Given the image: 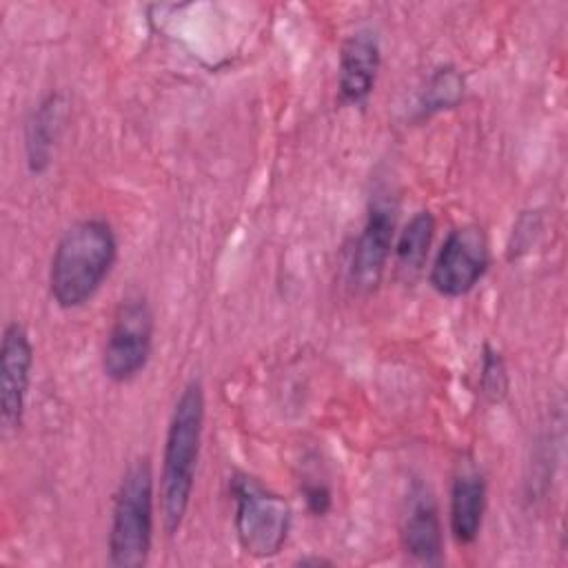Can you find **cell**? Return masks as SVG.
I'll use <instances>...</instances> for the list:
<instances>
[{
    "label": "cell",
    "instance_id": "6da1fadb",
    "mask_svg": "<svg viewBox=\"0 0 568 568\" xmlns=\"http://www.w3.org/2000/svg\"><path fill=\"white\" fill-rule=\"evenodd\" d=\"M118 257L109 222L91 217L69 226L51 257L49 291L60 308L84 306L104 284Z\"/></svg>",
    "mask_w": 568,
    "mask_h": 568
},
{
    "label": "cell",
    "instance_id": "7a4b0ae2",
    "mask_svg": "<svg viewBox=\"0 0 568 568\" xmlns=\"http://www.w3.org/2000/svg\"><path fill=\"white\" fill-rule=\"evenodd\" d=\"M202 433H204V388L197 379H191L182 388L173 406L166 437H164L160 508H162V521L169 535H175L180 530L191 504Z\"/></svg>",
    "mask_w": 568,
    "mask_h": 568
},
{
    "label": "cell",
    "instance_id": "3957f363",
    "mask_svg": "<svg viewBox=\"0 0 568 568\" xmlns=\"http://www.w3.org/2000/svg\"><path fill=\"white\" fill-rule=\"evenodd\" d=\"M155 488L149 459H138L124 473L109 526V561L115 568H138L149 561L153 546Z\"/></svg>",
    "mask_w": 568,
    "mask_h": 568
},
{
    "label": "cell",
    "instance_id": "277c9868",
    "mask_svg": "<svg viewBox=\"0 0 568 568\" xmlns=\"http://www.w3.org/2000/svg\"><path fill=\"white\" fill-rule=\"evenodd\" d=\"M235 501V535L244 552L257 559L275 557L291 528V506L248 475L231 481Z\"/></svg>",
    "mask_w": 568,
    "mask_h": 568
},
{
    "label": "cell",
    "instance_id": "5b68a950",
    "mask_svg": "<svg viewBox=\"0 0 568 568\" xmlns=\"http://www.w3.org/2000/svg\"><path fill=\"white\" fill-rule=\"evenodd\" d=\"M153 348V311L144 297L120 302L102 353V371L111 382L124 384L149 364Z\"/></svg>",
    "mask_w": 568,
    "mask_h": 568
},
{
    "label": "cell",
    "instance_id": "8992f818",
    "mask_svg": "<svg viewBox=\"0 0 568 568\" xmlns=\"http://www.w3.org/2000/svg\"><path fill=\"white\" fill-rule=\"evenodd\" d=\"M488 268V242L479 226H459L444 240L433 266L430 284L444 297H462L475 288Z\"/></svg>",
    "mask_w": 568,
    "mask_h": 568
},
{
    "label": "cell",
    "instance_id": "52a82bcc",
    "mask_svg": "<svg viewBox=\"0 0 568 568\" xmlns=\"http://www.w3.org/2000/svg\"><path fill=\"white\" fill-rule=\"evenodd\" d=\"M33 371V346L20 322L7 324L0 346V422L4 430H18L24 417Z\"/></svg>",
    "mask_w": 568,
    "mask_h": 568
},
{
    "label": "cell",
    "instance_id": "ba28073f",
    "mask_svg": "<svg viewBox=\"0 0 568 568\" xmlns=\"http://www.w3.org/2000/svg\"><path fill=\"white\" fill-rule=\"evenodd\" d=\"M395 237V209L388 202H375L366 215L364 229L351 257V284L357 291H375L386 271Z\"/></svg>",
    "mask_w": 568,
    "mask_h": 568
},
{
    "label": "cell",
    "instance_id": "9c48e42d",
    "mask_svg": "<svg viewBox=\"0 0 568 568\" xmlns=\"http://www.w3.org/2000/svg\"><path fill=\"white\" fill-rule=\"evenodd\" d=\"M402 544H404V550L417 564H426V566L442 564L444 539H442L439 510L433 493L424 484H415L408 495L406 513L402 517Z\"/></svg>",
    "mask_w": 568,
    "mask_h": 568
},
{
    "label": "cell",
    "instance_id": "30bf717a",
    "mask_svg": "<svg viewBox=\"0 0 568 568\" xmlns=\"http://www.w3.org/2000/svg\"><path fill=\"white\" fill-rule=\"evenodd\" d=\"M382 53L371 29H359L348 36L339 53V95L348 104H362L377 80Z\"/></svg>",
    "mask_w": 568,
    "mask_h": 568
},
{
    "label": "cell",
    "instance_id": "8fae6325",
    "mask_svg": "<svg viewBox=\"0 0 568 568\" xmlns=\"http://www.w3.org/2000/svg\"><path fill=\"white\" fill-rule=\"evenodd\" d=\"M486 510V481L477 470H462L450 488V532L457 544L479 537Z\"/></svg>",
    "mask_w": 568,
    "mask_h": 568
},
{
    "label": "cell",
    "instance_id": "7c38bea8",
    "mask_svg": "<svg viewBox=\"0 0 568 568\" xmlns=\"http://www.w3.org/2000/svg\"><path fill=\"white\" fill-rule=\"evenodd\" d=\"M64 122V100L58 93L47 95L27 122V164L33 173L49 166L55 140Z\"/></svg>",
    "mask_w": 568,
    "mask_h": 568
},
{
    "label": "cell",
    "instance_id": "4fadbf2b",
    "mask_svg": "<svg viewBox=\"0 0 568 568\" xmlns=\"http://www.w3.org/2000/svg\"><path fill=\"white\" fill-rule=\"evenodd\" d=\"M435 233V217L428 211H419L410 217V222L404 226V231L397 237L395 255L402 268L417 273L426 257Z\"/></svg>",
    "mask_w": 568,
    "mask_h": 568
},
{
    "label": "cell",
    "instance_id": "5bb4252c",
    "mask_svg": "<svg viewBox=\"0 0 568 568\" xmlns=\"http://www.w3.org/2000/svg\"><path fill=\"white\" fill-rule=\"evenodd\" d=\"M462 78L455 69H439L428 87H426V95H424V109L426 111H437V109H446L457 104V100L462 98Z\"/></svg>",
    "mask_w": 568,
    "mask_h": 568
},
{
    "label": "cell",
    "instance_id": "9a60e30c",
    "mask_svg": "<svg viewBox=\"0 0 568 568\" xmlns=\"http://www.w3.org/2000/svg\"><path fill=\"white\" fill-rule=\"evenodd\" d=\"M481 384L484 390L490 397H497V393L506 390V373H504V364L497 357V353H493L490 348H486L484 355V366H481Z\"/></svg>",
    "mask_w": 568,
    "mask_h": 568
},
{
    "label": "cell",
    "instance_id": "2e32d148",
    "mask_svg": "<svg viewBox=\"0 0 568 568\" xmlns=\"http://www.w3.org/2000/svg\"><path fill=\"white\" fill-rule=\"evenodd\" d=\"M306 501L308 506L315 510V513H324L328 508V490L326 488H320V486H313V488H306Z\"/></svg>",
    "mask_w": 568,
    "mask_h": 568
}]
</instances>
